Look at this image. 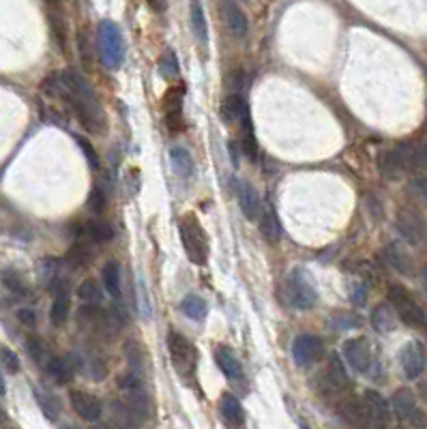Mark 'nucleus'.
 <instances>
[{
  "instance_id": "nucleus-1",
  "label": "nucleus",
  "mask_w": 427,
  "mask_h": 429,
  "mask_svg": "<svg viewBox=\"0 0 427 429\" xmlns=\"http://www.w3.org/2000/svg\"><path fill=\"white\" fill-rule=\"evenodd\" d=\"M69 75V92L65 97V103H69L73 107L76 116L80 119L82 127L88 133H105L108 129V119H105L103 107L92 90V86L84 80V75H80L73 69H67Z\"/></svg>"
},
{
  "instance_id": "nucleus-2",
  "label": "nucleus",
  "mask_w": 427,
  "mask_h": 429,
  "mask_svg": "<svg viewBox=\"0 0 427 429\" xmlns=\"http://www.w3.org/2000/svg\"><path fill=\"white\" fill-rule=\"evenodd\" d=\"M97 47H99V61L103 67L116 71L123 61H125V39L121 28L110 22L103 20L97 28Z\"/></svg>"
},
{
  "instance_id": "nucleus-3",
  "label": "nucleus",
  "mask_w": 427,
  "mask_h": 429,
  "mask_svg": "<svg viewBox=\"0 0 427 429\" xmlns=\"http://www.w3.org/2000/svg\"><path fill=\"white\" fill-rule=\"evenodd\" d=\"M119 389L123 395L121 401L133 412V416L138 421H146L150 416V401H148V393L144 389L140 373H136V371L123 373L119 378Z\"/></svg>"
},
{
  "instance_id": "nucleus-4",
  "label": "nucleus",
  "mask_w": 427,
  "mask_h": 429,
  "mask_svg": "<svg viewBox=\"0 0 427 429\" xmlns=\"http://www.w3.org/2000/svg\"><path fill=\"white\" fill-rule=\"evenodd\" d=\"M179 232H181V241H183L187 258L198 266L206 264V260H208V236L193 214H187V217L181 222Z\"/></svg>"
},
{
  "instance_id": "nucleus-5",
  "label": "nucleus",
  "mask_w": 427,
  "mask_h": 429,
  "mask_svg": "<svg viewBox=\"0 0 427 429\" xmlns=\"http://www.w3.org/2000/svg\"><path fill=\"white\" fill-rule=\"evenodd\" d=\"M389 303H391L393 311L399 315V320L404 322L406 327L423 329L427 313L423 311V307L412 298V294L404 286H391L389 288Z\"/></svg>"
},
{
  "instance_id": "nucleus-6",
  "label": "nucleus",
  "mask_w": 427,
  "mask_h": 429,
  "mask_svg": "<svg viewBox=\"0 0 427 429\" xmlns=\"http://www.w3.org/2000/svg\"><path fill=\"white\" fill-rule=\"evenodd\" d=\"M168 350L174 363V369L183 375V378H193L198 369V350L196 346L181 333L170 331L168 335Z\"/></svg>"
},
{
  "instance_id": "nucleus-7",
  "label": "nucleus",
  "mask_w": 427,
  "mask_h": 429,
  "mask_svg": "<svg viewBox=\"0 0 427 429\" xmlns=\"http://www.w3.org/2000/svg\"><path fill=\"white\" fill-rule=\"evenodd\" d=\"M412 164H414V146L404 142L380 155L378 168L385 179H399L404 172L412 170Z\"/></svg>"
},
{
  "instance_id": "nucleus-8",
  "label": "nucleus",
  "mask_w": 427,
  "mask_h": 429,
  "mask_svg": "<svg viewBox=\"0 0 427 429\" xmlns=\"http://www.w3.org/2000/svg\"><path fill=\"white\" fill-rule=\"evenodd\" d=\"M286 292H288V301L292 307L296 309H311L315 303H318V292L313 288V284L309 282L307 273L303 268H294V271L288 275V286H286Z\"/></svg>"
},
{
  "instance_id": "nucleus-9",
  "label": "nucleus",
  "mask_w": 427,
  "mask_h": 429,
  "mask_svg": "<svg viewBox=\"0 0 427 429\" xmlns=\"http://www.w3.org/2000/svg\"><path fill=\"white\" fill-rule=\"evenodd\" d=\"M323 352H325L323 339L315 337V335H309V333L299 335L292 344V358L299 367L313 365L320 356H323Z\"/></svg>"
},
{
  "instance_id": "nucleus-10",
  "label": "nucleus",
  "mask_w": 427,
  "mask_h": 429,
  "mask_svg": "<svg viewBox=\"0 0 427 429\" xmlns=\"http://www.w3.org/2000/svg\"><path fill=\"white\" fill-rule=\"evenodd\" d=\"M399 363H402V371L408 380H416L421 378V373L427 367V354L425 348L419 342H408L402 352H399Z\"/></svg>"
},
{
  "instance_id": "nucleus-11",
  "label": "nucleus",
  "mask_w": 427,
  "mask_h": 429,
  "mask_svg": "<svg viewBox=\"0 0 427 429\" xmlns=\"http://www.w3.org/2000/svg\"><path fill=\"white\" fill-rule=\"evenodd\" d=\"M395 226H397V232L402 234V238L408 245L419 247L425 241V224H423V219L419 217L414 210H410V208L399 210Z\"/></svg>"
},
{
  "instance_id": "nucleus-12",
  "label": "nucleus",
  "mask_w": 427,
  "mask_h": 429,
  "mask_svg": "<svg viewBox=\"0 0 427 429\" xmlns=\"http://www.w3.org/2000/svg\"><path fill=\"white\" fill-rule=\"evenodd\" d=\"M344 356L346 361L350 363V367L359 373H369L371 369V348H369V342L365 337H354V339H348L344 344Z\"/></svg>"
},
{
  "instance_id": "nucleus-13",
  "label": "nucleus",
  "mask_w": 427,
  "mask_h": 429,
  "mask_svg": "<svg viewBox=\"0 0 427 429\" xmlns=\"http://www.w3.org/2000/svg\"><path fill=\"white\" fill-rule=\"evenodd\" d=\"M183 99H185V86H172L164 95V110H166V125L170 131H181L185 125L183 121Z\"/></svg>"
},
{
  "instance_id": "nucleus-14",
  "label": "nucleus",
  "mask_w": 427,
  "mask_h": 429,
  "mask_svg": "<svg viewBox=\"0 0 427 429\" xmlns=\"http://www.w3.org/2000/svg\"><path fill=\"white\" fill-rule=\"evenodd\" d=\"M80 365H82V358H78L76 354H67L63 358L52 354V358L45 365V371L49 373V378L56 385H67V382H71V378L76 375Z\"/></svg>"
},
{
  "instance_id": "nucleus-15",
  "label": "nucleus",
  "mask_w": 427,
  "mask_h": 429,
  "mask_svg": "<svg viewBox=\"0 0 427 429\" xmlns=\"http://www.w3.org/2000/svg\"><path fill=\"white\" fill-rule=\"evenodd\" d=\"M215 363L217 367L224 371L226 378L232 382V385H241L245 389V371H243V365L241 361L236 358V354L228 348V346H217L215 348Z\"/></svg>"
},
{
  "instance_id": "nucleus-16",
  "label": "nucleus",
  "mask_w": 427,
  "mask_h": 429,
  "mask_svg": "<svg viewBox=\"0 0 427 429\" xmlns=\"http://www.w3.org/2000/svg\"><path fill=\"white\" fill-rule=\"evenodd\" d=\"M363 404H365V410H367L369 425H373V427L389 425V421H391L389 401L378 391H365L363 393Z\"/></svg>"
},
{
  "instance_id": "nucleus-17",
  "label": "nucleus",
  "mask_w": 427,
  "mask_h": 429,
  "mask_svg": "<svg viewBox=\"0 0 427 429\" xmlns=\"http://www.w3.org/2000/svg\"><path fill=\"white\" fill-rule=\"evenodd\" d=\"M323 387L331 393H342L344 389H348L350 380H348V371L342 363V358L337 354H331L329 356V363L323 371Z\"/></svg>"
},
{
  "instance_id": "nucleus-18",
  "label": "nucleus",
  "mask_w": 427,
  "mask_h": 429,
  "mask_svg": "<svg viewBox=\"0 0 427 429\" xmlns=\"http://www.w3.org/2000/svg\"><path fill=\"white\" fill-rule=\"evenodd\" d=\"M71 408L73 412L82 418V421H88V423H97L103 414V408H101V401L86 393V391H71Z\"/></svg>"
},
{
  "instance_id": "nucleus-19",
  "label": "nucleus",
  "mask_w": 427,
  "mask_h": 429,
  "mask_svg": "<svg viewBox=\"0 0 427 429\" xmlns=\"http://www.w3.org/2000/svg\"><path fill=\"white\" fill-rule=\"evenodd\" d=\"M234 191H236L239 206H241V210L245 214V219L255 222L260 217V210H262V202H260L258 191L247 181H236L234 183Z\"/></svg>"
},
{
  "instance_id": "nucleus-20",
  "label": "nucleus",
  "mask_w": 427,
  "mask_h": 429,
  "mask_svg": "<svg viewBox=\"0 0 427 429\" xmlns=\"http://www.w3.org/2000/svg\"><path fill=\"white\" fill-rule=\"evenodd\" d=\"M222 18L226 28L236 37L243 39L247 35V16L243 13V9L239 7L236 0H222Z\"/></svg>"
},
{
  "instance_id": "nucleus-21",
  "label": "nucleus",
  "mask_w": 427,
  "mask_h": 429,
  "mask_svg": "<svg viewBox=\"0 0 427 429\" xmlns=\"http://www.w3.org/2000/svg\"><path fill=\"white\" fill-rule=\"evenodd\" d=\"M219 412H222V418L226 421V425H230V427H243L245 425V408L234 393L222 395Z\"/></svg>"
},
{
  "instance_id": "nucleus-22",
  "label": "nucleus",
  "mask_w": 427,
  "mask_h": 429,
  "mask_svg": "<svg viewBox=\"0 0 427 429\" xmlns=\"http://www.w3.org/2000/svg\"><path fill=\"white\" fill-rule=\"evenodd\" d=\"M258 222H260V232H262L264 241L271 245H277L279 236H282V226H279L277 212L273 210V206H262Z\"/></svg>"
},
{
  "instance_id": "nucleus-23",
  "label": "nucleus",
  "mask_w": 427,
  "mask_h": 429,
  "mask_svg": "<svg viewBox=\"0 0 427 429\" xmlns=\"http://www.w3.org/2000/svg\"><path fill=\"white\" fill-rule=\"evenodd\" d=\"M56 294H54V303H52V309H49V320L54 327H63L67 318H69V307H71V294H69V286H59L54 288Z\"/></svg>"
},
{
  "instance_id": "nucleus-24",
  "label": "nucleus",
  "mask_w": 427,
  "mask_h": 429,
  "mask_svg": "<svg viewBox=\"0 0 427 429\" xmlns=\"http://www.w3.org/2000/svg\"><path fill=\"white\" fill-rule=\"evenodd\" d=\"M37 275L43 288L54 290L61 284V262L56 258H41L37 264Z\"/></svg>"
},
{
  "instance_id": "nucleus-25",
  "label": "nucleus",
  "mask_w": 427,
  "mask_h": 429,
  "mask_svg": "<svg viewBox=\"0 0 427 429\" xmlns=\"http://www.w3.org/2000/svg\"><path fill=\"white\" fill-rule=\"evenodd\" d=\"M101 277H103V286L108 290V294L114 298V301H121L123 296V286H121V264L116 260H108L101 271Z\"/></svg>"
},
{
  "instance_id": "nucleus-26",
  "label": "nucleus",
  "mask_w": 427,
  "mask_h": 429,
  "mask_svg": "<svg viewBox=\"0 0 427 429\" xmlns=\"http://www.w3.org/2000/svg\"><path fill=\"white\" fill-rule=\"evenodd\" d=\"M371 327L376 333L387 335L393 331L395 327V311L391 307V303H380L376 305V309L371 311Z\"/></svg>"
},
{
  "instance_id": "nucleus-27",
  "label": "nucleus",
  "mask_w": 427,
  "mask_h": 429,
  "mask_svg": "<svg viewBox=\"0 0 427 429\" xmlns=\"http://www.w3.org/2000/svg\"><path fill=\"white\" fill-rule=\"evenodd\" d=\"M391 406H393V414L399 421H408L410 414L416 410V397L410 389H399V391H395Z\"/></svg>"
},
{
  "instance_id": "nucleus-28",
  "label": "nucleus",
  "mask_w": 427,
  "mask_h": 429,
  "mask_svg": "<svg viewBox=\"0 0 427 429\" xmlns=\"http://www.w3.org/2000/svg\"><path fill=\"white\" fill-rule=\"evenodd\" d=\"M339 414L342 418H346L350 425H369L367 418V410L363 399H346L339 404Z\"/></svg>"
},
{
  "instance_id": "nucleus-29",
  "label": "nucleus",
  "mask_w": 427,
  "mask_h": 429,
  "mask_svg": "<svg viewBox=\"0 0 427 429\" xmlns=\"http://www.w3.org/2000/svg\"><path fill=\"white\" fill-rule=\"evenodd\" d=\"M245 110H249L247 103H245V99H243L239 92H232V95H228V97L224 99V103H222V119H224L226 123H239L241 116L245 114Z\"/></svg>"
},
{
  "instance_id": "nucleus-30",
  "label": "nucleus",
  "mask_w": 427,
  "mask_h": 429,
  "mask_svg": "<svg viewBox=\"0 0 427 429\" xmlns=\"http://www.w3.org/2000/svg\"><path fill=\"white\" fill-rule=\"evenodd\" d=\"M189 20H191V28L196 39L206 45L208 41V26H206V16H204V7L200 0H191L189 3Z\"/></svg>"
},
{
  "instance_id": "nucleus-31",
  "label": "nucleus",
  "mask_w": 427,
  "mask_h": 429,
  "mask_svg": "<svg viewBox=\"0 0 427 429\" xmlns=\"http://www.w3.org/2000/svg\"><path fill=\"white\" fill-rule=\"evenodd\" d=\"M385 253H387L389 264L395 268L399 275H412V260H410V255L397 243H391Z\"/></svg>"
},
{
  "instance_id": "nucleus-32",
  "label": "nucleus",
  "mask_w": 427,
  "mask_h": 429,
  "mask_svg": "<svg viewBox=\"0 0 427 429\" xmlns=\"http://www.w3.org/2000/svg\"><path fill=\"white\" fill-rule=\"evenodd\" d=\"M35 399H37L41 412L45 414V418L56 421L61 416V401L54 393H49L45 389H35Z\"/></svg>"
},
{
  "instance_id": "nucleus-33",
  "label": "nucleus",
  "mask_w": 427,
  "mask_h": 429,
  "mask_svg": "<svg viewBox=\"0 0 427 429\" xmlns=\"http://www.w3.org/2000/svg\"><path fill=\"white\" fill-rule=\"evenodd\" d=\"M170 164L181 179H189L193 174V159L189 157V152L183 146L170 148Z\"/></svg>"
},
{
  "instance_id": "nucleus-34",
  "label": "nucleus",
  "mask_w": 427,
  "mask_h": 429,
  "mask_svg": "<svg viewBox=\"0 0 427 429\" xmlns=\"http://www.w3.org/2000/svg\"><path fill=\"white\" fill-rule=\"evenodd\" d=\"M241 146L245 150V155H249V159H255L258 152V144H255V133H253V125H251V114L249 110H245V114L241 116Z\"/></svg>"
},
{
  "instance_id": "nucleus-35",
  "label": "nucleus",
  "mask_w": 427,
  "mask_h": 429,
  "mask_svg": "<svg viewBox=\"0 0 427 429\" xmlns=\"http://www.w3.org/2000/svg\"><path fill=\"white\" fill-rule=\"evenodd\" d=\"M0 282L3 286L11 292V294H18V296H24L28 292V286H26V279L20 271L16 268H5L3 273H0Z\"/></svg>"
},
{
  "instance_id": "nucleus-36",
  "label": "nucleus",
  "mask_w": 427,
  "mask_h": 429,
  "mask_svg": "<svg viewBox=\"0 0 427 429\" xmlns=\"http://www.w3.org/2000/svg\"><path fill=\"white\" fill-rule=\"evenodd\" d=\"M90 260H92V249H90L86 243H82V241H78V243L67 251V255H65V262H67L71 268H84V266L90 264Z\"/></svg>"
},
{
  "instance_id": "nucleus-37",
  "label": "nucleus",
  "mask_w": 427,
  "mask_h": 429,
  "mask_svg": "<svg viewBox=\"0 0 427 429\" xmlns=\"http://www.w3.org/2000/svg\"><path fill=\"white\" fill-rule=\"evenodd\" d=\"M181 309H183V313H185L187 318L198 320V322L204 320L206 313H208V305H206V301L200 298L198 294H187V296L183 298V303H181Z\"/></svg>"
},
{
  "instance_id": "nucleus-38",
  "label": "nucleus",
  "mask_w": 427,
  "mask_h": 429,
  "mask_svg": "<svg viewBox=\"0 0 427 429\" xmlns=\"http://www.w3.org/2000/svg\"><path fill=\"white\" fill-rule=\"evenodd\" d=\"M26 350H28L30 358H32L39 367H45L47 361L52 358V352H49L47 344H45L41 337H37V335H30V337L26 339Z\"/></svg>"
},
{
  "instance_id": "nucleus-39",
  "label": "nucleus",
  "mask_w": 427,
  "mask_h": 429,
  "mask_svg": "<svg viewBox=\"0 0 427 429\" xmlns=\"http://www.w3.org/2000/svg\"><path fill=\"white\" fill-rule=\"evenodd\" d=\"M125 358H127V363H129V367H131V371H136V373H142L144 371V367H146V352H144V348L138 344V342H127L125 344Z\"/></svg>"
},
{
  "instance_id": "nucleus-40",
  "label": "nucleus",
  "mask_w": 427,
  "mask_h": 429,
  "mask_svg": "<svg viewBox=\"0 0 427 429\" xmlns=\"http://www.w3.org/2000/svg\"><path fill=\"white\" fill-rule=\"evenodd\" d=\"M159 73H162V78L168 80V82L179 80V75H181V67H179L176 54H174L172 49H166V52H164V56L159 59Z\"/></svg>"
},
{
  "instance_id": "nucleus-41",
  "label": "nucleus",
  "mask_w": 427,
  "mask_h": 429,
  "mask_svg": "<svg viewBox=\"0 0 427 429\" xmlns=\"http://www.w3.org/2000/svg\"><path fill=\"white\" fill-rule=\"evenodd\" d=\"M86 232H88L90 241H92V243H99V245H101V243L112 241V236H114L112 226H110V224H105V222H88Z\"/></svg>"
},
{
  "instance_id": "nucleus-42",
  "label": "nucleus",
  "mask_w": 427,
  "mask_h": 429,
  "mask_svg": "<svg viewBox=\"0 0 427 429\" xmlns=\"http://www.w3.org/2000/svg\"><path fill=\"white\" fill-rule=\"evenodd\" d=\"M84 363H86V373L90 375L92 380L101 382L105 375H108V365H105V361L101 356L90 354L88 358H84Z\"/></svg>"
},
{
  "instance_id": "nucleus-43",
  "label": "nucleus",
  "mask_w": 427,
  "mask_h": 429,
  "mask_svg": "<svg viewBox=\"0 0 427 429\" xmlns=\"http://www.w3.org/2000/svg\"><path fill=\"white\" fill-rule=\"evenodd\" d=\"M78 296H80L84 303H99V301L103 298L101 288H99L97 282H92V279H84V282L80 284V288H78Z\"/></svg>"
},
{
  "instance_id": "nucleus-44",
  "label": "nucleus",
  "mask_w": 427,
  "mask_h": 429,
  "mask_svg": "<svg viewBox=\"0 0 427 429\" xmlns=\"http://www.w3.org/2000/svg\"><path fill=\"white\" fill-rule=\"evenodd\" d=\"M105 206H108V195H105V191L101 187H92L88 193V208L92 212L101 214L105 210Z\"/></svg>"
},
{
  "instance_id": "nucleus-45",
  "label": "nucleus",
  "mask_w": 427,
  "mask_h": 429,
  "mask_svg": "<svg viewBox=\"0 0 427 429\" xmlns=\"http://www.w3.org/2000/svg\"><path fill=\"white\" fill-rule=\"evenodd\" d=\"M112 414H114L116 423H121V425H125V427L138 423V418L133 416V412H131L123 401H114V404H112Z\"/></svg>"
},
{
  "instance_id": "nucleus-46",
  "label": "nucleus",
  "mask_w": 427,
  "mask_h": 429,
  "mask_svg": "<svg viewBox=\"0 0 427 429\" xmlns=\"http://www.w3.org/2000/svg\"><path fill=\"white\" fill-rule=\"evenodd\" d=\"M0 363H3V367L11 373H18L20 371V356L11 350V348H5L0 346Z\"/></svg>"
},
{
  "instance_id": "nucleus-47",
  "label": "nucleus",
  "mask_w": 427,
  "mask_h": 429,
  "mask_svg": "<svg viewBox=\"0 0 427 429\" xmlns=\"http://www.w3.org/2000/svg\"><path fill=\"white\" fill-rule=\"evenodd\" d=\"M76 142H78L80 150L84 152V157H86V161H88V166H90L92 170H97V168H99V157H97V150L92 148V144L86 142L84 138H76Z\"/></svg>"
},
{
  "instance_id": "nucleus-48",
  "label": "nucleus",
  "mask_w": 427,
  "mask_h": 429,
  "mask_svg": "<svg viewBox=\"0 0 427 429\" xmlns=\"http://www.w3.org/2000/svg\"><path fill=\"white\" fill-rule=\"evenodd\" d=\"M410 191L412 195H416L419 200H423L427 204V176H416L410 183Z\"/></svg>"
},
{
  "instance_id": "nucleus-49",
  "label": "nucleus",
  "mask_w": 427,
  "mask_h": 429,
  "mask_svg": "<svg viewBox=\"0 0 427 429\" xmlns=\"http://www.w3.org/2000/svg\"><path fill=\"white\" fill-rule=\"evenodd\" d=\"M412 170H427V142L414 146V164Z\"/></svg>"
},
{
  "instance_id": "nucleus-50",
  "label": "nucleus",
  "mask_w": 427,
  "mask_h": 429,
  "mask_svg": "<svg viewBox=\"0 0 427 429\" xmlns=\"http://www.w3.org/2000/svg\"><path fill=\"white\" fill-rule=\"evenodd\" d=\"M350 298H352V303L356 305V307H361V305H365V301H367V286L365 284H361V282H354L352 284V288H350Z\"/></svg>"
},
{
  "instance_id": "nucleus-51",
  "label": "nucleus",
  "mask_w": 427,
  "mask_h": 429,
  "mask_svg": "<svg viewBox=\"0 0 427 429\" xmlns=\"http://www.w3.org/2000/svg\"><path fill=\"white\" fill-rule=\"evenodd\" d=\"M243 82H245L243 69H234V71L226 78V86H228L230 90H234V92H239V90L243 88Z\"/></svg>"
},
{
  "instance_id": "nucleus-52",
  "label": "nucleus",
  "mask_w": 427,
  "mask_h": 429,
  "mask_svg": "<svg viewBox=\"0 0 427 429\" xmlns=\"http://www.w3.org/2000/svg\"><path fill=\"white\" fill-rule=\"evenodd\" d=\"M52 26H54V32H56V41H59V45L65 49V26H61V20H59V18H52Z\"/></svg>"
},
{
  "instance_id": "nucleus-53",
  "label": "nucleus",
  "mask_w": 427,
  "mask_h": 429,
  "mask_svg": "<svg viewBox=\"0 0 427 429\" xmlns=\"http://www.w3.org/2000/svg\"><path fill=\"white\" fill-rule=\"evenodd\" d=\"M146 3L155 13H164L168 9V0H146Z\"/></svg>"
},
{
  "instance_id": "nucleus-54",
  "label": "nucleus",
  "mask_w": 427,
  "mask_h": 429,
  "mask_svg": "<svg viewBox=\"0 0 427 429\" xmlns=\"http://www.w3.org/2000/svg\"><path fill=\"white\" fill-rule=\"evenodd\" d=\"M412 425H416V427H423V425H427V416L421 412V410H414L412 414H410V418H408Z\"/></svg>"
},
{
  "instance_id": "nucleus-55",
  "label": "nucleus",
  "mask_w": 427,
  "mask_h": 429,
  "mask_svg": "<svg viewBox=\"0 0 427 429\" xmlns=\"http://www.w3.org/2000/svg\"><path fill=\"white\" fill-rule=\"evenodd\" d=\"M18 318L24 322V325H35V311L32 309H20V313H18Z\"/></svg>"
},
{
  "instance_id": "nucleus-56",
  "label": "nucleus",
  "mask_w": 427,
  "mask_h": 429,
  "mask_svg": "<svg viewBox=\"0 0 427 429\" xmlns=\"http://www.w3.org/2000/svg\"><path fill=\"white\" fill-rule=\"evenodd\" d=\"M421 284H423V292L427 296V266H423V271H421Z\"/></svg>"
},
{
  "instance_id": "nucleus-57",
  "label": "nucleus",
  "mask_w": 427,
  "mask_h": 429,
  "mask_svg": "<svg viewBox=\"0 0 427 429\" xmlns=\"http://www.w3.org/2000/svg\"><path fill=\"white\" fill-rule=\"evenodd\" d=\"M7 393V385H5V378H3V373H0V397H3Z\"/></svg>"
},
{
  "instance_id": "nucleus-58",
  "label": "nucleus",
  "mask_w": 427,
  "mask_h": 429,
  "mask_svg": "<svg viewBox=\"0 0 427 429\" xmlns=\"http://www.w3.org/2000/svg\"><path fill=\"white\" fill-rule=\"evenodd\" d=\"M419 391H421V395H423V399H425V404H427V380L421 385V389H419Z\"/></svg>"
}]
</instances>
